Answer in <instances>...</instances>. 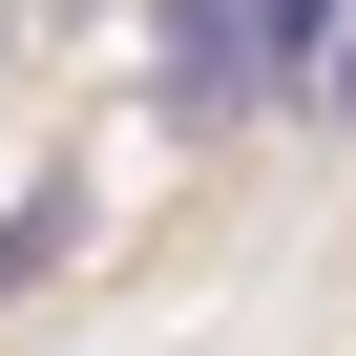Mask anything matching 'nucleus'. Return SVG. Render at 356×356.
<instances>
[{
  "instance_id": "obj_3",
  "label": "nucleus",
  "mask_w": 356,
  "mask_h": 356,
  "mask_svg": "<svg viewBox=\"0 0 356 356\" xmlns=\"http://www.w3.org/2000/svg\"><path fill=\"white\" fill-rule=\"evenodd\" d=\"M63 231H84V189H63V168H42V189H22V210H0V293H22V273H42Z\"/></svg>"
},
{
  "instance_id": "obj_2",
  "label": "nucleus",
  "mask_w": 356,
  "mask_h": 356,
  "mask_svg": "<svg viewBox=\"0 0 356 356\" xmlns=\"http://www.w3.org/2000/svg\"><path fill=\"white\" fill-rule=\"evenodd\" d=\"M335 42H356V0H252V63L273 84H335Z\"/></svg>"
},
{
  "instance_id": "obj_1",
  "label": "nucleus",
  "mask_w": 356,
  "mask_h": 356,
  "mask_svg": "<svg viewBox=\"0 0 356 356\" xmlns=\"http://www.w3.org/2000/svg\"><path fill=\"white\" fill-rule=\"evenodd\" d=\"M147 84H168V126H231L273 63H252V0H168L147 22Z\"/></svg>"
}]
</instances>
